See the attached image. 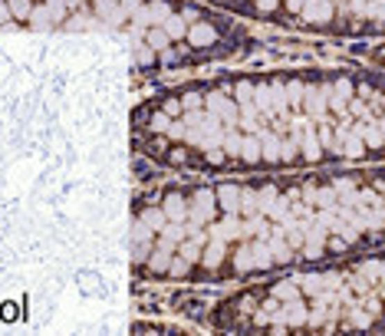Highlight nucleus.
Segmentation results:
<instances>
[{
	"label": "nucleus",
	"mask_w": 385,
	"mask_h": 336,
	"mask_svg": "<svg viewBox=\"0 0 385 336\" xmlns=\"http://www.w3.org/2000/svg\"><path fill=\"white\" fill-rule=\"evenodd\" d=\"M385 244V165L168 185L132 211L136 277L254 280Z\"/></svg>",
	"instance_id": "nucleus-1"
},
{
	"label": "nucleus",
	"mask_w": 385,
	"mask_h": 336,
	"mask_svg": "<svg viewBox=\"0 0 385 336\" xmlns=\"http://www.w3.org/2000/svg\"><path fill=\"white\" fill-rule=\"evenodd\" d=\"M132 138L151 162L181 172L385 165V70L188 83L142 102Z\"/></svg>",
	"instance_id": "nucleus-2"
},
{
	"label": "nucleus",
	"mask_w": 385,
	"mask_h": 336,
	"mask_svg": "<svg viewBox=\"0 0 385 336\" xmlns=\"http://www.w3.org/2000/svg\"><path fill=\"white\" fill-rule=\"evenodd\" d=\"M211 323L261 333H385V244L352 250L284 280L247 287L214 307Z\"/></svg>",
	"instance_id": "nucleus-3"
},
{
	"label": "nucleus",
	"mask_w": 385,
	"mask_h": 336,
	"mask_svg": "<svg viewBox=\"0 0 385 336\" xmlns=\"http://www.w3.org/2000/svg\"><path fill=\"white\" fill-rule=\"evenodd\" d=\"M33 30H112L129 40L136 70L158 73L214 60L234 50L244 33L198 3L181 0H30Z\"/></svg>",
	"instance_id": "nucleus-4"
},
{
	"label": "nucleus",
	"mask_w": 385,
	"mask_h": 336,
	"mask_svg": "<svg viewBox=\"0 0 385 336\" xmlns=\"http://www.w3.org/2000/svg\"><path fill=\"white\" fill-rule=\"evenodd\" d=\"M244 17L343 37H385V0H211Z\"/></svg>",
	"instance_id": "nucleus-5"
},
{
	"label": "nucleus",
	"mask_w": 385,
	"mask_h": 336,
	"mask_svg": "<svg viewBox=\"0 0 385 336\" xmlns=\"http://www.w3.org/2000/svg\"><path fill=\"white\" fill-rule=\"evenodd\" d=\"M0 26H10V7H7V0H0Z\"/></svg>",
	"instance_id": "nucleus-6"
},
{
	"label": "nucleus",
	"mask_w": 385,
	"mask_h": 336,
	"mask_svg": "<svg viewBox=\"0 0 385 336\" xmlns=\"http://www.w3.org/2000/svg\"><path fill=\"white\" fill-rule=\"evenodd\" d=\"M382 63H385V53H382Z\"/></svg>",
	"instance_id": "nucleus-7"
}]
</instances>
